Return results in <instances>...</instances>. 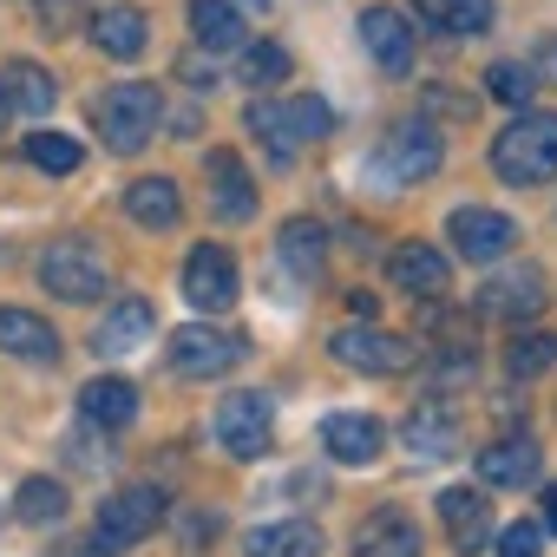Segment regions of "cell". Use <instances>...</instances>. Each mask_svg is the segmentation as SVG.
Segmentation results:
<instances>
[{"mask_svg":"<svg viewBox=\"0 0 557 557\" xmlns=\"http://www.w3.org/2000/svg\"><path fill=\"white\" fill-rule=\"evenodd\" d=\"M492 171L518 190L550 184L557 177V112H518L498 138H492Z\"/></svg>","mask_w":557,"mask_h":557,"instance_id":"cell-1","label":"cell"},{"mask_svg":"<svg viewBox=\"0 0 557 557\" xmlns=\"http://www.w3.org/2000/svg\"><path fill=\"white\" fill-rule=\"evenodd\" d=\"M158 119H164V99H158V86H145V79L106 86V92L92 99V125H99L106 151H119V158L145 151V145H151V132H158Z\"/></svg>","mask_w":557,"mask_h":557,"instance_id":"cell-2","label":"cell"},{"mask_svg":"<svg viewBox=\"0 0 557 557\" xmlns=\"http://www.w3.org/2000/svg\"><path fill=\"white\" fill-rule=\"evenodd\" d=\"M158 518H164V492H158V485H125V492H112V498L99 505V518H92V550H99V557H119V550H132L138 537H151Z\"/></svg>","mask_w":557,"mask_h":557,"instance_id":"cell-3","label":"cell"},{"mask_svg":"<svg viewBox=\"0 0 557 557\" xmlns=\"http://www.w3.org/2000/svg\"><path fill=\"white\" fill-rule=\"evenodd\" d=\"M40 289L60 296V302H99L106 296V262H99V249L79 243V236L47 243V256H40Z\"/></svg>","mask_w":557,"mask_h":557,"instance_id":"cell-4","label":"cell"},{"mask_svg":"<svg viewBox=\"0 0 557 557\" xmlns=\"http://www.w3.org/2000/svg\"><path fill=\"white\" fill-rule=\"evenodd\" d=\"M329 348H335V361L355 368V374H407V368H413V342H407V335H387V329H374V322L335 329Z\"/></svg>","mask_w":557,"mask_h":557,"instance_id":"cell-5","label":"cell"},{"mask_svg":"<svg viewBox=\"0 0 557 557\" xmlns=\"http://www.w3.org/2000/svg\"><path fill=\"white\" fill-rule=\"evenodd\" d=\"M275 440V400L269 394H230L216 407V446L230 459H262Z\"/></svg>","mask_w":557,"mask_h":557,"instance_id":"cell-6","label":"cell"},{"mask_svg":"<svg viewBox=\"0 0 557 557\" xmlns=\"http://www.w3.org/2000/svg\"><path fill=\"white\" fill-rule=\"evenodd\" d=\"M236 296H243V289H236V262H230V249L197 243V249L184 256V302L203 309V315H223Z\"/></svg>","mask_w":557,"mask_h":557,"instance_id":"cell-7","label":"cell"},{"mask_svg":"<svg viewBox=\"0 0 557 557\" xmlns=\"http://www.w3.org/2000/svg\"><path fill=\"white\" fill-rule=\"evenodd\" d=\"M446 236H453V249H459L466 262H498V256L518 243V223H511L505 210H485V203H459V210L446 216Z\"/></svg>","mask_w":557,"mask_h":557,"instance_id":"cell-8","label":"cell"},{"mask_svg":"<svg viewBox=\"0 0 557 557\" xmlns=\"http://www.w3.org/2000/svg\"><path fill=\"white\" fill-rule=\"evenodd\" d=\"M236 361H243V342H236V335H223V329L190 322V329H177V335H171V368H177L184 381H216V374H230Z\"/></svg>","mask_w":557,"mask_h":557,"instance_id":"cell-9","label":"cell"},{"mask_svg":"<svg viewBox=\"0 0 557 557\" xmlns=\"http://www.w3.org/2000/svg\"><path fill=\"white\" fill-rule=\"evenodd\" d=\"M387 275H394V289L400 296H420V302H440L453 289V262L433 249V243H400L387 256Z\"/></svg>","mask_w":557,"mask_h":557,"instance_id":"cell-10","label":"cell"},{"mask_svg":"<svg viewBox=\"0 0 557 557\" xmlns=\"http://www.w3.org/2000/svg\"><path fill=\"white\" fill-rule=\"evenodd\" d=\"M544 309V269H505L479 289V315H498V322H531Z\"/></svg>","mask_w":557,"mask_h":557,"instance_id":"cell-11","label":"cell"},{"mask_svg":"<svg viewBox=\"0 0 557 557\" xmlns=\"http://www.w3.org/2000/svg\"><path fill=\"white\" fill-rule=\"evenodd\" d=\"M355 34H361V47L374 53V66H381V73H407V66H413L420 34H413V21H407V14H394V8H368Z\"/></svg>","mask_w":557,"mask_h":557,"instance_id":"cell-12","label":"cell"},{"mask_svg":"<svg viewBox=\"0 0 557 557\" xmlns=\"http://www.w3.org/2000/svg\"><path fill=\"white\" fill-rule=\"evenodd\" d=\"M387 177H400V184H420V177H433L440 164H446V145H440V132L426 125V119H413V125H400L394 138H387Z\"/></svg>","mask_w":557,"mask_h":557,"instance_id":"cell-13","label":"cell"},{"mask_svg":"<svg viewBox=\"0 0 557 557\" xmlns=\"http://www.w3.org/2000/svg\"><path fill=\"white\" fill-rule=\"evenodd\" d=\"M151 329H158V309H151L145 296H119V302L99 315L92 348H99V355H132V348H145V342H151Z\"/></svg>","mask_w":557,"mask_h":557,"instance_id":"cell-14","label":"cell"},{"mask_svg":"<svg viewBox=\"0 0 557 557\" xmlns=\"http://www.w3.org/2000/svg\"><path fill=\"white\" fill-rule=\"evenodd\" d=\"M203 177H210V210H216L223 223L256 216V184H249V171H243L236 151H210V158H203Z\"/></svg>","mask_w":557,"mask_h":557,"instance_id":"cell-15","label":"cell"},{"mask_svg":"<svg viewBox=\"0 0 557 557\" xmlns=\"http://www.w3.org/2000/svg\"><path fill=\"white\" fill-rule=\"evenodd\" d=\"M400 440H407V453H413L420 466H440V459H453V453H459V420H453L440 400H420V407L407 413Z\"/></svg>","mask_w":557,"mask_h":557,"instance_id":"cell-16","label":"cell"},{"mask_svg":"<svg viewBox=\"0 0 557 557\" xmlns=\"http://www.w3.org/2000/svg\"><path fill=\"white\" fill-rule=\"evenodd\" d=\"M537 472H544V453H537V440H492L485 453H479V479L485 485H498V492H518V485H537Z\"/></svg>","mask_w":557,"mask_h":557,"instance_id":"cell-17","label":"cell"},{"mask_svg":"<svg viewBox=\"0 0 557 557\" xmlns=\"http://www.w3.org/2000/svg\"><path fill=\"white\" fill-rule=\"evenodd\" d=\"M440 518H446L453 550H466V557L492 537V505H485L479 485H453V492H440Z\"/></svg>","mask_w":557,"mask_h":557,"instance_id":"cell-18","label":"cell"},{"mask_svg":"<svg viewBox=\"0 0 557 557\" xmlns=\"http://www.w3.org/2000/svg\"><path fill=\"white\" fill-rule=\"evenodd\" d=\"M243 125H249V138L269 151V164H296V158H302V132H296V119H289V99H256V106L243 112Z\"/></svg>","mask_w":557,"mask_h":557,"instance_id":"cell-19","label":"cell"},{"mask_svg":"<svg viewBox=\"0 0 557 557\" xmlns=\"http://www.w3.org/2000/svg\"><path fill=\"white\" fill-rule=\"evenodd\" d=\"M86 40L99 47V53H112V60H138L145 47H151V21L138 14V8H99L92 14V27H86Z\"/></svg>","mask_w":557,"mask_h":557,"instance_id":"cell-20","label":"cell"},{"mask_svg":"<svg viewBox=\"0 0 557 557\" xmlns=\"http://www.w3.org/2000/svg\"><path fill=\"white\" fill-rule=\"evenodd\" d=\"M322 446H329L342 466H374V459H381V446H387V433H381V420H374V413H329Z\"/></svg>","mask_w":557,"mask_h":557,"instance_id":"cell-21","label":"cell"},{"mask_svg":"<svg viewBox=\"0 0 557 557\" xmlns=\"http://www.w3.org/2000/svg\"><path fill=\"white\" fill-rule=\"evenodd\" d=\"M420 524L407 511H374L361 531H355V557H420Z\"/></svg>","mask_w":557,"mask_h":557,"instance_id":"cell-22","label":"cell"},{"mask_svg":"<svg viewBox=\"0 0 557 557\" xmlns=\"http://www.w3.org/2000/svg\"><path fill=\"white\" fill-rule=\"evenodd\" d=\"M0 348L14 361H60V335L47 315H27V309H0Z\"/></svg>","mask_w":557,"mask_h":557,"instance_id":"cell-23","label":"cell"},{"mask_svg":"<svg viewBox=\"0 0 557 557\" xmlns=\"http://www.w3.org/2000/svg\"><path fill=\"white\" fill-rule=\"evenodd\" d=\"M53 99H60V86H53V73L34 66V60H14L8 73H0V106H8V112L40 119V112H53Z\"/></svg>","mask_w":557,"mask_h":557,"instance_id":"cell-24","label":"cell"},{"mask_svg":"<svg viewBox=\"0 0 557 557\" xmlns=\"http://www.w3.org/2000/svg\"><path fill=\"white\" fill-rule=\"evenodd\" d=\"M125 216L138 230H171L184 216V197H177L171 177H138V184H125Z\"/></svg>","mask_w":557,"mask_h":557,"instance_id":"cell-25","label":"cell"},{"mask_svg":"<svg viewBox=\"0 0 557 557\" xmlns=\"http://www.w3.org/2000/svg\"><path fill=\"white\" fill-rule=\"evenodd\" d=\"M79 413H86L92 426L119 433V426H132V420H138V387H132V381H119V374H106V381H86V394H79Z\"/></svg>","mask_w":557,"mask_h":557,"instance_id":"cell-26","label":"cell"},{"mask_svg":"<svg viewBox=\"0 0 557 557\" xmlns=\"http://www.w3.org/2000/svg\"><path fill=\"white\" fill-rule=\"evenodd\" d=\"M249 557H322V531L309 518H283V524H256L243 537Z\"/></svg>","mask_w":557,"mask_h":557,"instance_id":"cell-27","label":"cell"},{"mask_svg":"<svg viewBox=\"0 0 557 557\" xmlns=\"http://www.w3.org/2000/svg\"><path fill=\"white\" fill-rule=\"evenodd\" d=\"M190 34H197V47H210V53H236L243 47V14L230 8V0H190Z\"/></svg>","mask_w":557,"mask_h":557,"instance_id":"cell-28","label":"cell"},{"mask_svg":"<svg viewBox=\"0 0 557 557\" xmlns=\"http://www.w3.org/2000/svg\"><path fill=\"white\" fill-rule=\"evenodd\" d=\"M413 14L433 21L440 34H466V40H479V34L492 27V0H413Z\"/></svg>","mask_w":557,"mask_h":557,"instance_id":"cell-29","label":"cell"},{"mask_svg":"<svg viewBox=\"0 0 557 557\" xmlns=\"http://www.w3.org/2000/svg\"><path fill=\"white\" fill-rule=\"evenodd\" d=\"M275 243H283V262H289L296 275H309V283L322 275V256H329V236H322V223H309V216H289Z\"/></svg>","mask_w":557,"mask_h":557,"instance_id":"cell-30","label":"cell"},{"mask_svg":"<svg viewBox=\"0 0 557 557\" xmlns=\"http://www.w3.org/2000/svg\"><path fill=\"white\" fill-rule=\"evenodd\" d=\"M505 368H511V381H537V374H550V368H557V335H544V329L511 335Z\"/></svg>","mask_w":557,"mask_h":557,"instance_id":"cell-31","label":"cell"},{"mask_svg":"<svg viewBox=\"0 0 557 557\" xmlns=\"http://www.w3.org/2000/svg\"><path fill=\"white\" fill-rule=\"evenodd\" d=\"M14 511H21V524H60L66 518V485L60 479H27L14 492Z\"/></svg>","mask_w":557,"mask_h":557,"instance_id":"cell-32","label":"cell"},{"mask_svg":"<svg viewBox=\"0 0 557 557\" xmlns=\"http://www.w3.org/2000/svg\"><path fill=\"white\" fill-rule=\"evenodd\" d=\"M79 138H66V132H34L27 138V164L34 171H53V177H66V171H79Z\"/></svg>","mask_w":557,"mask_h":557,"instance_id":"cell-33","label":"cell"},{"mask_svg":"<svg viewBox=\"0 0 557 557\" xmlns=\"http://www.w3.org/2000/svg\"><path fill=\"white\" fill-rule=\"evenodd\" d=\"M485 92H492L498 106L524 112V106H531V92H537V79H531V66H524V60H498V66L485 73Z\"/></svg>","mask_w":557,"mask_h":557,"instance_id":"cell-34","label":"cell"},{"mask_svg":"<svg viewBox=\"0 0 557 557\" xmlns=\"http://www.w3.org/2000/svg\"><path fill=\"white\" fill-rule=\"evenodd\" d=\"M243 79H249V86H283V79H289V53L275 47V40L243 47Z\"/></svg>","mask_w":557,"mask_h":557,"instance_id":"cell-35","label":"cell"},{"mask_svg":"<svg viewBox=\"0 0 557 557\" xmlns=\"http://www.w3.org/2000/svg\"><path fill=\"white\" fill-rule=\"evenodd\" d=\"M289 119H296V132H302V145H315V138H329V125H335V112H329V99H315V92H302V99H289Z\"/></svg>","mask_w":557,"mask_h":557,"instance_id":"cell-36","label":"cell"},{"mask_svg":"<svg viewBox=\"0 0 557 557\" xmlns=\"http://www.w3.org/2000/svg\"><path fill=\"white\" fill-rule=\"evenodd\" d=\"M498 557H544V524H531V518L505 524L498 531Z\"/></svg>","mask_w":557,"mask_h":557,"instance_id":"cell-37","label":"cell"},{"mask_svg":"<svg viewBox=\"0 0 557 557\" xmlns=\"http://www.w3.org/2000/svg\"><path fill=\"white\" fill-rule=\"evenodd\" d=\"M524 66H531V79H537V86H557V34H550V40H544Z\"/></svg>","mask_w":557,"mask_h":557,"instance_id":"cell-38","label":"cell"},{"mask_svg":"<svg viewBox=\"0 0 557 557\" xmlns=\"http://www.w3.org/2000/svg\"><path fill=\"white\" fill-rule=\"evenodd\" d=\"M426 106H433V112H453V119H472V112H479L472 99H459V92H446V86H426Z\"/></svg>","mask_w":557,"mask_h":557,"instance_id":"cell-39","label":"cell"},{"mask_svg":"<svg viewBox=\"0 0 557 557\" xmlns=\"http://www.w3.org/2000/svg\"><path fill=\"white\" fill-rule=\"evenodd\" d=\"M348 309H355V322H374V296H368V289H355Z\"/></svg>","mask_w":557,"mask_h":557,"instance_id":"cell-40","label":"cell"},{"mask_svg":"<svg viewBox=\"0 0 557 557\" xmlns=\"http://www.w3.org/2000/svg\"><path fill=\"white\" fill-rule=\"evenodd\" d=\"M544 531L557 537V485H544Z\"/></svg>","mask_w":557,"mask_h":557,"instance_id":"cell-41","label":"cell"},{"mask_svg":"<svg viewBox=\"0 0 557 557\" xmlns=\"http://www.w3.org/2000/svg\"><path fill=\"white\" fill-rule=\"evenodd\" d=\"M0 119H8V106H0Z\"/></svg>","mask_w":557,"mask_h":557,"instance_id":"cell-42","label":"cell"}]
</instances>
